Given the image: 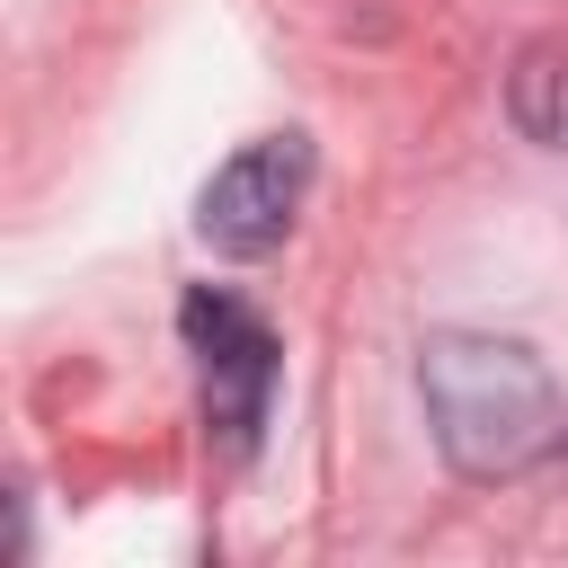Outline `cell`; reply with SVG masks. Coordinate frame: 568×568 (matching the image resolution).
Returning <instances> with one entry per match:
<instances>
[{"label":"cell","instance_id":"1","mask_svg":"<svg viewBox=\"0 0 568 568\" xmlns=\"http://www.w3.org/2000/svg\"><path fill=\"white\" fill-rule=\"evenodd\" d=\"M417 399H426L435 453L462 479H515V470H532V462H550L568 444L559 390H550V373H541V355L524 337L435 328L417 346Z\"/></svg>","mask_w":568,"mask_h":568},{"label":"cell","instance_id":"2","mask_svg":"<svg viewBox=\"0 0 568 568\" xmlns=\"http://www.w3.org/2000/svg\"><path fill=\"white\" fill-rule=\"evenodd\" d=\"M178 328H186V346H195V364H204V426L222 435L231 462H248V453H257V426H266V399H275V373H284L275 328H266L248 302L213 293V284H195V293L178 302Z\"/></svg>","mask_w":568,"mask_h":568},{"label":"cell","instance_id":"3","mask_svg":"<svg viewBox=\"0 0 568 568\" xmlns=\"http://www.w3.org/2000/svg\"><path fill=\"white\" fill-rule=\"evenodd\" d=\"M302 195H311V133H266V142L231 151V160L204 178L195 231H204L222 257H266V248H284Z\"/></svg>","mask_w":568,"mask_h":568},{"label":"cell","instance_id":"4","mask_svg":"<svg viewBox=\"0 0 568 568\" xmlns=\"http://www.w3.org/2000/svg\"><path fill=\"white\" fill-rule=\"evenodd\" d=\"M506 115L524 142L568 151V36H532L506 71Z\"/></svg>","mask_w":568,"mask_h":568},{"label":"cell","instance_id":"5","mask_svg":"<svg viewBox=\"0 0 568 568\" xmlns=\"http://www.w3.org/2000/svg\"><path fill=\"white\" fill-rule=\"evenodd\" d=\"M559 453H568V444H559Z\"/></svg>","mask_w":568,"mask_h":568}]
</instances>
